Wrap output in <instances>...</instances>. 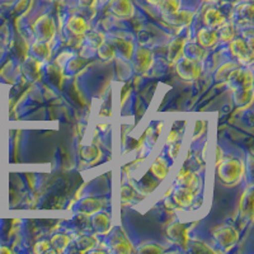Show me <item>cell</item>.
<instances>
[{
  "label": "cell",
  "instance_id": "5",
  "mask_svg": "<svg viewBox=\"0 0 254 254\" xmlns=\"http://www.w3.org/2000/svg\"><path fill=\"white\" fill-rule=\"evenodd\" d=\"M174 201L178 206H182V207H187V206L190 205L192 202V190H187V188H181L174 193Z\"/></svg>",
  "mask_w": 254,
  "mask_h": 254
},
{
  "label": "cell",
  "instance_id": "2",
  "mask_svg": "<svg viewBox=\"0 0 254 254\" xmlns=\"http://www.w3.org/2000/svg\"><path fill=\"white\" fill-rule=\"evenodd\" d=\"M201 67L198 66L196 60H182L178 65V72L185 79H194L199 75Z\"/></svg>",
  "mask_w": 254,
  "mask_h": 254
},
{
  "label": "cell",
  "instance_id": "7",
  "mask_svg": "<svg viewBox=\"0 0 254 254\" xmlns=\"http://www.w3.org/2000/svg\"><path fill=\"white\" fill-rule=\"evenodd\" d=\"M183 47H185V38H178V40L173 41V44L171 45V49H169V59L177 60L182 54Z\"/></svg>",
  "mask_w": 254,
  "mask_h": 254
},
{
  "label": "cell",
  "instance_id": "1",
  "mask_svg": "<svg viewBox=\"0 0 254 254\" xmlns=\"http://www.w3.org/2000/svg\"><path fill=\"white\" fill-rule=\"evenodd\" d=\"M219 172L222 181L228 183H235L242 177V163L237 159H229V160L222 162Z\"/></svg>",
  "mask_w": 254,
  "mask_h": 254
},
{
  "label": "cell",
  "instance_id": "9",
  "mask_svg": "<svg viewBox=\"0 0 254 254\" xmlns=\"http://www.w3.org/2000/svg\"><path fill=\"white\" fill-rule=\"evenodd\" d=\"M222 22H224V18H222L221 14H220L219 12H216V10H210V12L206 14V23H207L208 26L214 27L222 23Z\"/></svg>",
  "mask_w": 254,
  "mask_h": 254
},
{
  "label": "cell",
  "instance_id": "8",
  "mask_svg": "<svg viewBox=\"0 0 254 254\" xmlns=\"http://www.w3.org/2000/svg\"><path fill=\"white\" fill-rule=\"evenodd\" d=\"M198 41L203 46H211L216 41V33H214L212 31H208V29H202L198 33Z\"/></svg>",
  "mask_w": 254,
  "mask_h": 254
},
{
  "label": "cell",
  "instance_id": "11",
  "mask_svg": "<svg viewBox=\"0 0 254 254\" xmlns=\"http://www.w3.org/2000/svg\"><path fill=\"white\" fill-rule=\"evenodd\" d=\"M233 35H234L233 27H225V28L222 29V40L224 41H230Z\"/></svg>",
  "mask_w": 254,
  "mask_h": 254
},
{
  "label": "cell",
  "instance_id": "10",
  "mask_svg": "<svg viewBox=\"0 0 254 254\" xmlns=\"http://www.w3.org/2000/svg\"><path fill=\"white\" fill-rule=\"evenodd\" d=\"M151 171H153V173L155 174L158 178H164L165 173H167L168 168H167V164H165L164 162H162V160H156L155 164H154V167L151 168Z\"/></svg>",
  "mask_w": 254,
  "mask_h": 254
},
{
  "label": "cell",
  "instance_id": "12",
  "mask_svg": "<svg viewBox=\"0 0 254 254\" xmlns=\"http://www.w3.org/2000/svg\"><path fill=\"white\" fill-rule=\"evenodd\" d=\"M149 55V54H147L146 52V50H144V58H142V60H144L145 58H146V56ZM150 66V65H147L146 63H145V61H142V70H145V69H147V67Z\"/></svg>",
  "mask_w": 254,
  "mask_h": 254
},
{
  "label": "cell",
  "instance_id": "4",
  "mask_svg": "<svg viewBox=\"0 0 254 254\" xmlns=\"http://www.w3.org/2000/svg\"><path fill=\"white\" fill-rule=\"evenodd\" d=\"M168 235L172 238V240L178 243V246H183L187 243V229L181 224L171 226V229L168 230Z\"/></svg>",
  "mask_w": 254,
  "mask_h": 254
},
{
  "label": "cell",
  "instance_id": "6",
  "mask_svg": "<svg viewBox=\"0 0 254 254\" xmlns=\"http://www.w3.org/2000/svg\"><path fill=\"white\" fill-rule=\"evenodd\" d=\"M231 50H233V54L235 56L240 59V60L249 61L251 60V56H249V51L247 50L246 44H243L242 40H237L235 42H233L231 45Z\"/></svg>",
  "mask_w": 254,
  "mask_h": 254
},
{
  "label": "cell",
  "instance_id": "3",
  "mask_svg": "<svg viewBox=\"0 0 254 254\" xmlns=\"http://www.w3.org/2000/svg\"><path fill=\"white\" fill-rule=\"evenodd\" d=\"M217 242L220 243V246H233L238 240V234L234 229L231 228H222L220 233L216 234Z\"/></svg>",
  "mask_w": 254,
  "mask_h": 254
}]
</instances>
